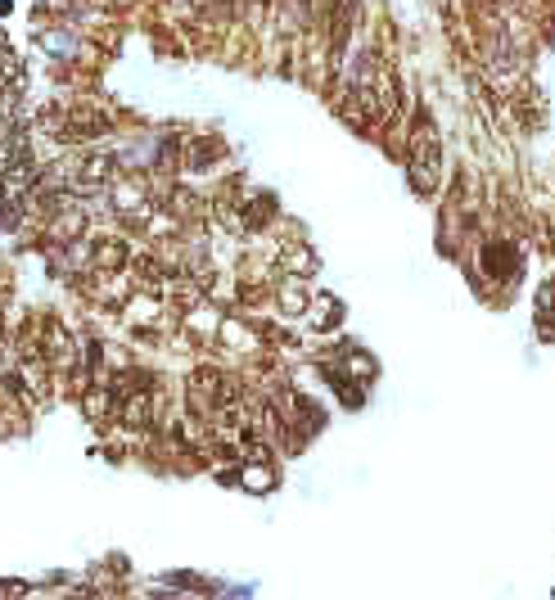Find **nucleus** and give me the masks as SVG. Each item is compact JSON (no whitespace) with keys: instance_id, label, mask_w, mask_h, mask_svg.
I'll return each instance as SVG.
<instances>
[{"instance_id":"obj_1","label":"nucleus","mask_w":555,"mask_h":600,"mask_svg":"<svg viewBox=\"0 0 555 600\" xmlns=\"http://www.w3.org/2000/svg\"><path fill=\"white\" fill-rule=\"evenodd\" d=\"M407 167H411V185H416L420 195H433L438 167H442V149H438V135H433V126H429L424 114L407 131Z\"/></svg>"},{"instance_id":"obj_6","label":"nucleus","mask_w":555,"mask_h":600,"mask_svg":"<svg viewBox=\"0 0 555 600\" xmlns=\"http://www.w3.org/2000/svg\"><path fill=\"white\" fill-rule=\"evenodd\" d=\"M538 312H542V316H555V280L538 289Z\"/></svg>"},{"instance_id":"obj_3","label":"nucleus","mask_w":555,"mask_h":600,"mask_svg":"<svg viewBox=\"0 0 555 600\" xmlns=\"http://www.w3.org/2000/svg\"><path fill=\"white\" fill-rule=\"evenodd\" d=\"M222 154H226V145H222L217 135H194V140L181 145V163H185L190 172H208Z\"/></svg>"},{"instance_id":"obj_4","label":"nucleus","mask_w":555,"mask_h":600,"mask_svg":"<svg viewBox=\"0 0 555 600\" xmlns=\"http://www.w3.org/2000/svg\"><path fill=\"white\" fill-rule=\"evenodd\" d=\"M235 479L244 483L249 492H272L276 487V470H272V461H244V470Z\"/></svg>"},{"instance_id":"obj_2","label":"nucleus","mask_w":555,"mask_h":600,"mask_svg":"<svg viewBox=\"0 0 555 600\" xmlns=\"http://www.w3.org/2000/svg\"><path fill=\"white\" fill-rule=\"evenodd\" d=\"M86 253H91V266L95 271H123L132 262V248L118 235H100V240H86Z\"/></svg>"},{"instance_id":"obj_5","label":"nucleus","mask_w":555,"mask_h":600,"mask_svg":"<svg viewBox=\"0 0 555 600\" xmlns=\"http://www.w3.org/2000/svg\"><path fill=\"white\" fill-rule=\"evenodd\" d=\"M307 312H312V325H316V330H334V325H339V316H343L334 298H312V303H307Z\"/></svg>"}]
</instances>
